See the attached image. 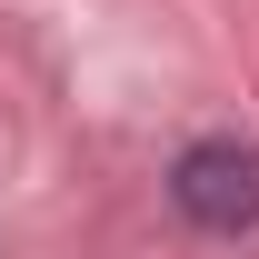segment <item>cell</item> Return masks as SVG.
<instances>
[{
  "mask_svg": "<svg viewBox=\"0 0 259 259\" xmlns=\"http://www.w3.org/2000/svg\"><path fill=\"white\" fill-rule=\"evenodd\" d=\"M169 199H180V220L209 229V239L259 229V150H239V140H190L180 169H169Z\"/></svg>",
  "mask_w": 259,
  "mask_h": 259,
  "instance_id": "1",
  "label": "cell"
}]
</instances>
